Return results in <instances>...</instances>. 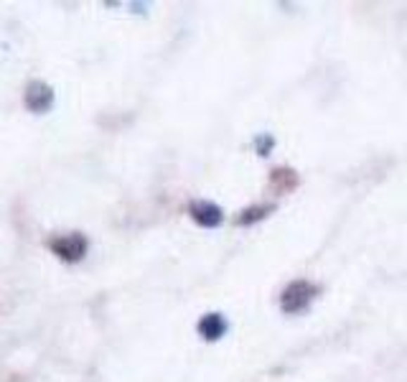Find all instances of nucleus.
<instances>
[{
	"instance_id": "nucleus-1",
	"label": "nucleus",
	"mask_w": 407,
	"mask_h": 382,
	"mask_svg": "<svg viewBox=\"0 0 407 382\" xmlns=\"http://www.w3.org/2000/svg\"><path fill=\"white\" fill-rule=\"evenodd\" d=\"M314 293L316 288L311 283L306 281L290 283V286L283 291V311H285V314H298V311H303L308 303L314 301Z\"/></svg>"
},
{
	"instance_id": "nucleus-2",
	"label": "nucleus",
	"mask_w": 407,
	"mask_h": 382,
	"mask_svg": "<svg viewBox=\"0 0 407 382\" xmlns=\"http://www.w3.org/2000/svg\"><path fill=\"white\" fill-rule=\"evenodd\" d=\"M49 248L53 250V253L59 255L61 260H79V257H84V253H87V240L79 235V232H72V235H61L56 237V240L49 242Z\"/></svg>"
},
{
	"instance_id": "nucleus-3",
	"label": "nucleus",
	"mask_w": 407,
	"mask_h": 382,
	"mask_svg": "<svg viewBox=\"0 0 407 382\" xmlns=\"http://www.w3.org/2000/svg\"><path fill=\"white\" fill-rule=\"evenodd\" d=\"M188 215H191V219L196 222V224H201V227H219L221 224V209L217 207V204H212V201H194L191 207H188Z\"/></svg>"
},
{
	"instance_id": "nucleus-4",
	"label": "nucleus",
	"mask_w": 407,
	"mask_h": 382,
	"mask_svg": "<svg viewBox=\"0 0 407 382\" xmlns=\"http://www.w3.org/2000/svg\"><path fill=\"white\" fill-rule=\"evenodd\" d=\"M53 102L51 87H46L44 82H31L26 89V108L31 113H46Z\"/></svg>"
},
{
	"instance_id": "nucleus-5",
	"label": "nucleus",
	"mask_w": 407,
	"mask_h": 382,
	"mask_svg": "<svg viewBox=\"0 0 407 382\" xmlns=\"http://www.w3.org/2000/svg\"><path fill=\"white\" fill-rule=\"evenodd\" d=\"M199 331L204 339L214 342V339H219V336L227 331V321H224V316L221 314H207L199 321Z\"/></svg>"
},
{
	"instance_id": "nucleus-6",
	"label": "nucleus",
	"mask_w": 407,
	"mask_h": 382,
	"mask_svg": "<svg viewBox=\"0 0 407 382\" xmlns=\"http://www.w3.org/2000/svg\"><path fill=\"white\" fill-rule=\"evenodd\" d=\"M267 212H273V207H254V209H247V212H242L240 217V224H247V222H257L267 215Z\"/></svg>"
},
{
	"instance_id": "nucleus-7",
	"label": "nucleus",
	"mask_w": 407,
	"mask_h": 382,
	"mask_svg": "<svg viewBox=\"0 0 407 382\" xmlns=\"http://www.w3.org/2000/svg\"><path fill=\"white\" fill-rule=\"evenodd\" d=\"M257 146H260V155H265V151H267V146L273 148V138H267V135H262L260 141H257Z\"/></svg>"
}]
</instances>
